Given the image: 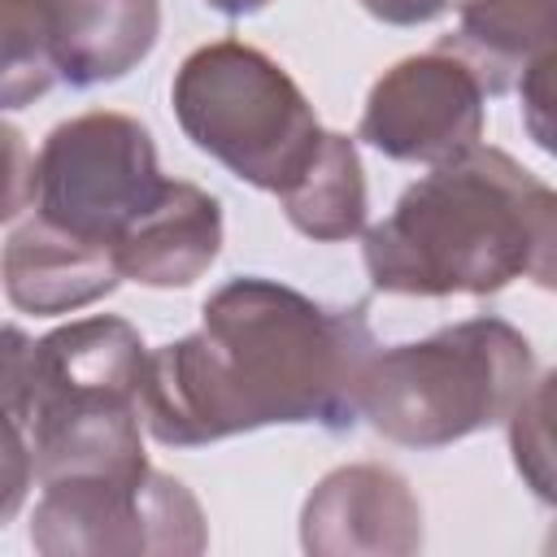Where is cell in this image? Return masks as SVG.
I'll return each instance as SVG.
<instances>
[{
  "label": "cell",
  "mask_w": 557,
  "mask_h": 557,
  "mask_svg": "<svg viewBox=\"0 0 557 557\" xmlns=\"http://www.w3.org/2000/svg\"><path fill=\"white\" fill-rule=\"evenodd\" d=\"M487 117V87L466 57L435 44L383 70L366 96L357 139L387 161L444 165L479 148Z\"/></svg>",
  "instance_id": "cell-8"
},
{
  "label": "cell",
  "mask_w": 557,
  "mask_h": 557,
  "mask_svg": "<svg viewBox=\"0 0 557 557\" xmlns=\"http://www.w3.org/2000/svg\"><path fill=\"white\" fill-rule=\"evenodd\" d=\"M357 4L383 26H426V22H440L444 13L461 9L466 0H357Z\"/></svg>",
  "instance_id": "cell-17"
},
{
  "label": "cell",
  "mask_w": 557,
  "mask_h": 557,
  "mask_svg": "<svg viewBox=\"0 0 557 557\" xmlns=\"http://www.w3.org/2000/svg\"><path fill=\"white\" fill-rule=\"evenodd\" d=\"M518 100H522V126L531 144L548 157H557V48L535 57L522 78H518Z\"/></svg>",
  "instance_id": "cell-15"
},
{
  "label": "cell",
  "mask_w": 557,
  "mask_h": 557,
  "mask_svg": "<svg viewBox=\"0 0 557 557\" xmlns=\"http://www.w3.org/2000/svg\"><path fill=\"white\" fill-rule=\"evenodd\" d=\"M527 278L544 292H557V187H535L531 196V248Z\"/></svg>",
  "instance_id": "cell-16"
},
{
  "label": "cell",
  "mask_w": 557,
  "mask_h": 557,
  "mask_svg": "<svg viewBox=\"0 0 557 557\" xmlns=\"http://www.w3.org/2000/svg\"><path fill=\"white\" fill-rule=\"evenodd\" d=\"M30 548L44 557H196L209 548V527L183 479L139 466L44 483Z\"/></svg>",
  "instance_id": "cell-7"
},
{
  "label": "cell",
  "mask_w": 557,
  "mask_h": 557,
  "mask_svg": "<svg viewBox=\"0 0 557 557\" xmlns=\"http://www.w3.org/2000/svg\"><path fill=\"white\" fill-rule=\"evenodd\" d=\"M144 361L139 331L113 313L65 322L44 339L4 326V422L22 431L39 487L148 466Z\"/></svg>",
  "instance_id": "cell-2"
},
{
  "label": "cell",
  "mask_w": 557,
  "mask_h": 557,
  "mask_svg": "<svg viewBox=\"0 0 557 557\" xmlns=\"http://www.w3.org/2000/svg\"><path fill=\"white\" fill-rule=\"evenodd\" d=\"M178 131L239 183L278 196L318 152L322 126L296 78L244 39L183 57L170 83Z\"/></svg>",
  "instance_id": "cell-5"
},
{
  "label": "cell",
  "mask_w": 557,
  "mask_h": 557,
  "mask_svg": "<svg viewBox=\"0 0 557 557\" xmlns=\"http://www.w3.org/2000/svg\"><path fill=\"white\" fill-rule=\"evenodd\" d=\"M544 548H548V553H557V527H553V535L544 540Z\"/></svg>",
  "instance_id": "cell-19"
},
{
  "label": "cell",
  "mask_w": 557,
  "mask_h": 557,
  "mask_svg": "<svg viewBox=\"0 0 557 557\" xmlns=\"http://www.w3.org/2000/svg\"><path fill=\"white\" fill-rule=\"evenodd\" d=\"M122 283L109 248L83 244L44 218H30L4 239V296L13 309L57 318L104 300Z\"/></svg>",
  "instance_id": "cell-12"
},
{
  "label": "cell",
  "mask_w": 557,
  "mask_h": 557,
  "mask_svg": "<svg viewBox=\"0 0 557 557\" xmlns=\"http://www.w3.org/2000/svg\"><path fill=\"white\" fill-rule=\"evenodd\" d=\"M535 383V352L505 318H466L426 339L379 348L361 418L392 444L448 448L513 418Z\"/></svg>",
  "instance_id": "cell-4"
},
{
  "label": "cell",
  "mask_w": 557,
  "mask_h": 557,
  "mask_svg": "<svg viewBox=\"0 0 557 557\" xmlns=\"http://www.w3.org/2000/svg\"><path fill=\"white\" fill-rule=\"evenodd\" d=\"M379 339L361 305H322L244 274L200 305V326L144 361V426L165 448H205L261 426L348 431Z\"/></svg>",
  "instance_id": "cell-1"
},
{
  "label": "cell",
  "mask_w": 557,
  "mask_h": 557,
  "mask_svg": "<svg viewBox=\"0 0 557 557\" xmlns=\"http://www.w3.org/2000/svg\"><path fill=\"white\" fill-rule=\"evenodd\" d=\"M300 548L313 557H409L422 548V505L392 466H339L305 496Z\"/></svg>",
  "instance_id": "cell-9"
},
{
  "label": "cell",
  "mask_w": 557,
  "mask_h": 557,
  "mask_svg": "<svg viewBox=\"0 0 557 557\" xmlns=\"http://www.w3.org/2000/svg\"><path fill=\"white\" fill-rule=\"evenodd\" d=\"M222 252V205L213 191L170 178L161 200L113 248L122 278L157 292L191 287Z\"/></svg>",
  "instance_id": "cell-11"
},
{
  "label": "cell",
  "mask_w": 557,
  "mask_h": 557,
  "mask_svg": "<svg viewBox=\"0 0 557 557\" xmlns=\"http://www.w3.org/2000/svg\"><path fill=\"white\" fill-rule=\"evenodd\" d=\"M165 183L152 131L131 113L91 109L44 135L30 161V209L48 226L113 252Z\"/></svg>",
  "instance_id": "cell-6"
},
{
  "label": "cell",
  "mask_w": 557,
  "mask_h": 557,
  "mask_svg": "<svg viewBox=\"0 0 557 557\" xmlns=\"http://www.w3.org/2000/svg\"><path fill=\"white\" fill-rule=\"evenodd\" d=\"M505 426H509L513 470L522 474L535 500L557 509V370L531 383V392L522 396V405Z\"/></svg>",
  "instance_id": "cell-14"
},
{
  "label": "cell",
  "mask_w": 557,
  "mask_h": 557,
  "mask_svg": "<svg viewBox=\"0 0 557 557\" xmlns=\"http://www.w3.org/2000/svg\"><path fill=\"white\" fill-rule=\"evenodd\" d=\"M540 178L500 148L431 165L366 231L361 261L387 296H496L527 274Z\"/></svg>",
  "instance_id": "cell-3"
},
{
  "label": "cell",
  "mask_w": 557,
  "mask_h": 557,
  "mask_svg": "<svg viewBox=\"0 0 557 557\" xmlns=\"http://www.w3.org/2000/svg\"><path fill=\"white\" fill-rule=\"evenodd\" d=\"M48 61L70 87L117 83L161 35V0H30Z\"/></svg>",
  "instance_id": "cell-10"
},
{
  "label": "cell",
  "mask_w": 557,
  "mask_h": 557,
  "mask_svg": "<svg viewBox=\"0 0 557 557\" xmlns=\"http://www.w3.org/2000/svg\"><path fill=\"white\" fill-rule=\"evenodd\" d=\"M209 9H218V13H226V17H248V13H261L270 0H205Z\"/></svg>",
  "instance_id": "cell-18"
},
{
  "label": "cell",
  "mask_w": 557,
  "mask_h": 557,
  "mask_svg": "<svg viewBox=\"0 0 557 557\" xmlns=\"http://www.w3.org/2000/svg\"><path fill=\"white\" fill-rule=\"evenodd\" d=\"M278 209L300 235L318 244H339V239L361 235L370 196H366V170L357 157V139L326 131L309 165L278 191Z\"/></svg>",
  "instance_id": "cell-13"
}]
</instances>
